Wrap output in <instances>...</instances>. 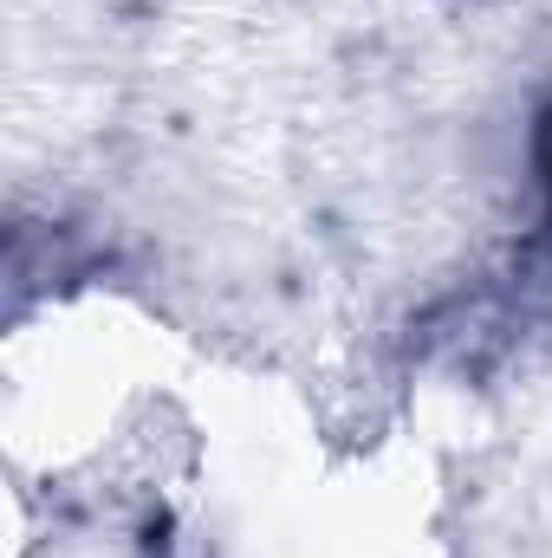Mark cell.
Wrapping results in <instances>:
<instances>
[{
    "instance_id": "1",
    "label": "cell",
    "mask_w": 552,
    "mask_h": 558,
    "mask_svg": "<svg viewBox=\"0 0 552 558\" xmlns=\"http://www.w3.org/2000/svg\"><path fill=\"white\" fill-rule=\"evenodd\" d=\"M540 175H547V189H552V111H547V124H540Z\"/></svg>"
}]
</instances>
